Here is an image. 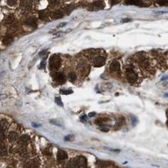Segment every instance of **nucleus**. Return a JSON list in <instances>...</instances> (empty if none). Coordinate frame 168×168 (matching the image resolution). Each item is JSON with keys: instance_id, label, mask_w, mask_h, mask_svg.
Listing matches in <instances>:
<instances>
[{"instance_id": "nucleus-1", "label": "nucleus", "mask_w": 168, "mask_h": 168, "mask_svg": "<svg viewBox=\"0 0 168 168\" xmlns=\"http://www.w3.org/2000/svg\"><path fill=\"white\" fill-rule=\"evenodd\" d=\"M125 76L131 85H138L142 82L143 75L142 70L136 64L131 63L125 67Z\"/></svg>"}, {"instance_id": "nucleus-2", "label": "nucleus", "mask_w": 168, "mask_h": 168, "mask_svg": "<svg viewBox=\"0 0 168 168\" xmlns=\"http://www.w3.org/2000/svg\"><path fill=\"white\" fill-rule=\"evenodd\" d=\"M136 64L139 67V68L142 70V73L145 71L146 73H150L153 71V68L154 65L153 64L152 61L149 58H148L146 53H141V54H137L136 58Z\"/></svg>"}, {"instance_id": "nucleus-3", "label": "nucleus", "mask_w": 168, "mask_h": 168, "mask_svg": "<svg viewBox=\"0 0 168 168\" xmlns=\"http://www.w3.org/2000/svg\"><path fill=\"white\" fill-rule=\"evenodd\" d=\"M61 66V59L56 54H54L51 57L49 60V67L53 70H58Z\"/></svg>"}, {"instance_id": "nucleus-4", "label": "nucleus", "mask_w": 168, "mask_h": 168, "mask_svg": "<svg viewBox=\"0 0 168 168\" xmlns=\"http://www.w3.org/2000/svg\"><path fill=\"white\" fill-rule=\"evenodd\" d=\"M93 64L94 67L100 68L105 64V58L102 56H97L93 60Z\"/></svg>"}, {"instance_id": "nucleus-5", "label": "nucleus", "mask_w": 168, "mask_h": 168, "mask_svg": "<svg viewBox=\"0 0 168 168\" xmlns=\"http://www.w3.org/2000/svg\"><path fill=\"white\" fill-rule=\"evenodd\" d=\"M53 77H54V79L59 84H63L65 81V77L64 75V74L61 72H55L54 74Z\"/></svg>"}, {"instance_id": "nucleus-6", "label": "nucleus", "mask_w": 168, "mask_h": 168, "mask_svg": "<svg viewBox=\"0 0 168 168\" xmlns=\"http://www.w3.org/2000/svg\"><path fill=\"white\" fill-rule=\"evenodd\" d=\"M79 71L83 74V75H86L87 74L89 73V70H90V67L88 66L87 64L85 63H80L79 64V68H78Z\"/></svg>"}, {"instance_id": "nucleus-7", "label": "nucleus", "mask_w": 168, "mask_h": 168, "mask_svg": "<svg viewBox=\"0 0 168 168\" xmlns=\"http://www.w3.org/2000/svg\"><path fill=\"white\" fill-rule=\"evenodd\" d=\"M67 158H68V154L64 150H58V153H57V160L58 162H63L65 161Z\"/></svg>"}, {"instance_id": "nucleus-8", "label": "nucleus", "mask_w": 168, "mask_h": 168, "mask_svg": "<svg viewBox=\"0 0 168 168\" xmlns=\"http://www.w3.org/2000/svg\"><path fill=\"white\" fill-rule=\"evenodd\" d=\"M75 160H76V164H77V166H78V167H86V163H87L86 159L84 156H78V157H76Z\"/></svg>"}, {"instance_id": "nucleus-9", "label": "nucleus", "mask_w": 168, "mask_h": 168, "mask_svg": "<svg viewBox=\"0 0 168 168\" xmlns=\"http://www.w3.org/2000/svg\"><path fill=\"white\" fill-rule=\"evenodd\" d=\"M109 68L110 71H114V72L118 71V70H120V63L117 60H113L110 63Z\"/></svg>"}, {"instance_id": "nucleus-10", "label": "nucleus", "mask_w": 168, "mask_h": 168, "mask_svg": "<svg viewBox=\"0 0 168 168\" xmlns=\"http://www.w3.org/2000/svg\"><path fill=\"white\" fill-rule=\"evenodd\" d=\"M92 7L93 9H102L104 8V3H103L102 1H97L93 3Z\"/></svg>"}, {"instance_id": "nucleus-11", "label": "nucleus", "mask_w": 168, "mask_h": 168, "mask_svg": "<svg viewBox=\"0 0 168 168\" xmlns=\"http://www.w3.org/2000/svg\"><path fill=\"white\" fill-rule=\"evenodd\" d=\"M25 24L28 26H31V27H35V26H37L36 19H33V18H30L26 21Z\"/></svg>"}, {"instance_id": "nucleus-12", "label": "nucleus", "mask_w": 168, "mask_h": 168, "mask_svg": "<svg viewBox=\"0 0 168 168\" xmlns=\"http://www.w3.org/2000/svg\"><path fill=\"white\" fill-rule=\"evenodd\" d=\"M13 39L12 36H5L4 38H3L2 40V43H3V44L4 45H6V46H8L9 44H11V43H13Z\"/></svg>"}, {"instance_id": "nucleus-13", "label": "nucleus", "mask_w": 168, "mask_h": 168, "mask_svg": "<svg viewBox=\"0 0 168 168\" xmlns=\"http://www.w3.org/2000/svg\"><path fill=\"white\" fill-rule=\"evenodd\" d=\"M17 139V134L15 132H11L9 133V136H8V139L9 142H15Z\"/></svg>"}, {"instance_id": "nucleus-14", "label": "nucleus", "mask_w": 168, "mask_h": 168, "mask_svg": "<svg viewBox=\"0 0 168 168\" xmlns=\"http://www.w3.org/2000/svg\"><path fill=\"white\" fill-rule=\"evenodd\" d=\"M52 18L55 19H60L62 18L63 16V12L62 11H60V10H58V11H55L54 12L52 13Z\"/></svg>"}, {"instance_id": "nucleus-15", "label": "nucleus", "mask_w": 168, "mask_h": 168, "mask_svg": "<svg viewBox=\"0 0 168 168\" xmlns=\"http://www.w3.org/2000/svg\"><path fill=\"white\" fill-rule=\"evenodd\" d=\"M8 129V122L6 120H1L0 121V130L5 131Z\"/></svg>"}, {"instance_id": "nucleus-16", "label": "nucleus", "mask_w": 168, "mask_h": 168, "mask_svg": "<svg viewBox=\"0 0 168 168\" xmlns=\"http://www.w3.org/2000/svg\"><path fill=\"white\" fill-rule=\"evenodd\" d=\"M13 22H14V16L12 14L8 15L5 19V23L6 24H12Z\"/></svg>"}, {"instance_id": "nucleus-17", "label": "nucleus", "mask_w": 168, "mask_h": 168, "mask_svg": "<svg viewBox=\"0 0 168 168\" xmlns=\"http://www.w3.org/2000/svg\"><path fill=\"white\" fill-rule=\"evenodd\" d=\"M68 79H69V81H70L71 82L76 81V80L77 79V75H76V74L74 73V72L69 73V75H68Z\"/></svg>"}, {"instance_id": "nucleus-18", "label": "nucleus", "mask_w": 168, "mask_h": 168, "mask_svg": "<svg viewBox=\"0 0 168 168\" xmlns=\"http://www.w3.org/2000/svg\"><path fill=\"white\" fill-rule=\"evenodd\" d=\"M30 139H31V138H30V136L28 135H23L20 137V140L23 143H28Z\"/></svg>"}, {"instance_id": "nucleus-19", "label": "nucleus", "mask_w": 168, "mask_h": 168, "mask_svg": "<svg viewBox=\"0 0 168 168\" xmlns=\"http://www.w3.org/2000/svg\"><path fill=\"white\" fill-rule=\"evenodd\" d=\"M126 4H132V5H139V0H126L125 1Z\"/></svg>"}, {"instance_id": "nucleus-20", "label": "nucleus", "mask_w": 168, "mask_h": 168, "mask_svg": "<svg viewBox=\"0 0 168 168\" xmlns=\"http://www.w3.org/2000/svg\"><path fill=\"white\" fill-rule=\"evenodd\" d=\"M7 154V150L4 147H0V156H6Z\"/></svg>"}, {"instance_id": "nucleus-21", "label": "nucleus", "mask_w": 168, "mask_h": 168, "mask_svg": "<svg viewBox=\"0 0 168 168\" xmlns=\"http://www.w3.org/2000/svg\"><path fill=\"white\" fill-rule=\"evenodd\" d=\"M18 153L19 154H21V155H23V154H25L26 153V147H23V146H21L20 148L18 149Z\"/></svg>"}, {"instance_id": "nucleus-22", "label": "nucleus", "mask_w": 168, "mask_h": 168, "mask_svg": "<svg viewBox=\"0 0 168 168\" xmlns=\"http://www.w3.org/2000/svg\"><path fill=\"white\" fill-rule=\"evenodd\" d=\"M17 3V0H7V4L9 6H14Z\"/></svg>"}, {"instance_id": "nucleus-23", "label": "nucleus", "mask_w": 168, "mask_h": 168, "mask_svg": "<svg viewBox=\"0 0 168 168\" xmlns=\"http://www.w3.org/2000/svg\"><path fill=\"white\" fill-rule=\"evenodd\" d=\"M39 16L41 19H45L47 18V16H48V15H47V13L45 11H42V12H40Z\"/></svg>"}, {"instance_id": "nucleus-24", "label": "nucleus", "mask_w": 168, "mask_h": 168, "mask_svg": "<svg viewBox=\"0 0 168 168\" xmlns=\"http://www.w3.org/2000/svg\"><path fill=\"white\" fill-rule=\"evenodd\" d=\"M60 93L63 94V95H69V94L72 93V90H61L60 91Z\"/></svg>"}, {"instance_id": "nucleus-25", "label": "nucleus", "mask_w": 168, "mask_h": 168, "mask_svg": "<svg viewBox=\"0 0 168 168\" xmlns=\"http://www.w3.org/2000/svg\"><path fill=\"white\" fill-rule=\"evenodd\" d=\"M131 119H132V125L136 126L137 122H138V119H136V117L134 116H131Z\"/></svg>"}, {"instance_id": "nucleus-26", "label": "nucleus", "mask_w": 168, "mask_h": 168, "mask_svg": "<svg viewBox=\"0 0 168 168\" xmlns=\"http://www.w3.org/2000/svg\"><path fill=\"white\" fill-rule=\"evenodd\" d=\"M55 102H56V103L58 104V105L63 106V104L62 102V100H61V98H59V97H57V98H55Z\"/></svg>"}, {"instance_id": "nucleus-27", "label": "nucleus", "mask_w": 168, "mask_h": 168, "mask_svg": "<svg viewBox=\"0 0 168 168\" xmlns=\"http://www.w3.org/2000/svg\"><path fill=\"white\" fill-rule=\"evenodd\" d=\"M5 138H6V136H5L4 133H3L2 131H1V132H0V142H2V141L4 140Z\"/></svg>"}, {"instance_id": "nucleus-28", "label": "nucleus", "mask_w": 168, "mask_h": 168, "mask_svg": "<svg viewBox=\"0 0 168 168\" xmlns=\"http://www.w3.org/2000/svg\"><path fill=\"white\" fill-rule=\"evenodd\" d=\"M50 3L52 5H57L60 2V0H49Z\"/></svg>"}, {"instance_id": "nucleus-29", "label": "nucleus", "mask_w": 168, "mask_h": 168, "mask_svg": "<svg viewBox=\"0 0 168 168\" xmlns=\"http://www.w3.org/2000/svg\"><path fill=\"white\" fill-rule=\"evenodd\" d=\"M167 2V0H158V3H160L161 5H164Z\"/></svg>"}, {"instance_id": "nucleus-30", "label": "nucleus", "mask_w": 168, "mask_h": 168, "mask_svg": "<svg viewBox=\"0 0 168 168\" xmlns=\"http://www.w3.org/2000/svg\"><path fill=\"white\" fill-rule=\"evenodd\" d=\"M45 59L41 63V68H45Z\"/></svg>"}, {"instance_id": "nucleus-31", "label": "nucleus", "mask_w": 168, "mask_h": 168, "mask_svg": "<svg viewBox=\"0 0 168 168\" xmlns=\"http://www.w3.org/2000/svg\"><path fill=\"white\" fill-rule=\"evenodd\" d=\"M100 130L103 131V132H107V131H108L109 129H107V127H101V128H100Z\"/></svg>"}, {"instance_id": "nucleus-32", "label": "nucleus", "mask_w": 168, "mask_h": 168, "mask_svg": "<svg viewBox=\"0 0 168 168\" xmlns=\"http://www.w3.org/2000/svg\"><path fill=\"white\" fill-rule=\"evenodd\" d=\"M66 25V23H60V24L58 25V27H62V26H65Z\"/></svg>"}, {"instance_id": "nucleus-33", "label": "nucleus", "mask_w": 168, "mask_h": 168, "mask_svg": "<svg viewBox=\"0 0 168 168\" xmlns=\"http://www.w3.org/2000/svg\"><path fill=\"white\" fill-rule=\"evenodd\" d=\"M72 137H73L72 136H71V135H70V136H66L65 137V140H70V139H71L72 138Z\"/></svg>"}, {"instance_id": "nucleus-34", "label": "nucleus", "mask_w": 168, "mask_h": 168, "mask_svg": "<svg viewBox=\"0 0 168 168\" xmlns=\"http://www.w3.org/2000/svg\"><path fill=\"white\" fill-rule=\"evenodd\" d=\"M95 115H96L95 112H90V113L89 114V116H90V117H93V116H94Z\"/></svg>"}, {"instance_id": "nucleus-35", "label": "nucleus", "mask_w": 168, "mask_h": 168, "mask_svg": "<svg viewBox=\"0 0 168 168\" xmlns=\"http://www.w3.org/2000/svg\"><path fill=\"white\" fill-rule=\"evenodd\" d=\"M81 120L83 121V122H85V121L86 120V116H83L82 118H81Z\"/></svg>"}, {"instance_id": "nucleus-36", "label": "nucleus", "mask_w": 168, "mask_h": 168, "mask_svg": "<svg viewBox=\"0 0 168 168\" xmlns=\"http://www.w3.org/2000/svg\"><path fill=\"white\" fill-rule=\"evenodd\" d=\"M168 79V76H166V77H163V78H161V81H164V80H167Z\"/></svg>"}, {"instance_id": "nucleus-37", "label": "nucleus", "mask_w": 168, "mask_h": 168, "mask_svg": "<svg viewBox=\"0 0 168 168\" xmlns=\"http://www.w3.org/2000/svg\"><path fill=\"white\" fill-rule=\"evenodd\" d=\"M32 125H33V126H35V127H38V126H39V125H38V124H34V123H33Z\"/></svg>"}, {"instance_id": "nucleus-38", "label": "nucleus", "mask_w": 168, "mask_h": 168, "mask_svg": "<svg viewBox=\"0 0 168 168\" xmlns=\"http://www.w3.org/2000/svg\"><path fill=\"white\" fill-rule=\"evenodd\" d=\"M165 97H167V98H168V93L165 94Z\"/></svg>"}, {"instance_id": "nucleus-39", "label": "nucleus", "mask_w": 168, "mask_h": 168, "mask_svg": "<svg viewBox=\"0 0 168 168\" xmlns=\"http://www.w3.org/2000/svg\"><path fill=\"white\" fill-rule=\"evenodd\" d=\"M143 1H146V2H148V1H151V0H143Z\"/></svg>"}]
</instances>
